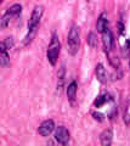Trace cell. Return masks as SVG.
Instances as JSON below:
<instances>
[{
    "label": "cell",
    "mask_w": 130,
    "mask_h": 146,
    "mask_svg": "<svg viewBox=\"0 0 130 146\" xmlns=\"http://www.w3.org/2000/svg\"><path fill=\"white\" fill-rule=\"evenodd\" d=\"M43 15H44V6L43 5H37L33 9V12H32V15H30L29 22H28V32H27L24 40H23L24 46H28L34 40L35 35L38 33L40 20H42Z\"/></svg>",
    "instance_id": "obj_1"
},
{
    "label": "cell",
    "mask_w": 130,
    "mask_h": 146,
    "mask_svg": "<svg viewBox=\"0 0 130 146\" xmlns=\"http://www.w3.org/2000/svg\"><path fill=\"white\" fill-rule=\"evenodd\" d=\"M80 48V31L79 27L75 25H72L71 29L67 36V51L72 56H75Z\"/></svg>",
    "instance_id": "obj_2"
},
{
    "label": "cell",
    "mask_w": 130,
    "mask_h": 146,
    "mask_svg": "<svg viewBox=\"0 0 130 146\" xmlns=\"http://www.w3.org/2000/svg\"><path fill=\"white\" fill-rule=\"evenodd\" d=\"M60 54H61V43H60L59 35L56 33H52L51 42L49 44L48 50H46V57L51 66H56L57 61H59Z\"/></svg>",
    "instance_id": "obj_3"
},
{
    "label": "cell",
    "mask_w": 130,
    "mask_h": 146,
    "mask_svg": "<svg viewBox=\"0 0 130 146\" xmlns=\"http://www.w3.org/2000/svg\"><path fill=\"white\" fill-rule=\"evenodd\" d=\"M55 139H56V141L59 144L67 145L69 143V139H71V134H69L68 129H67L66 127H63V125L57 127L56 130H55Z\"/></svg>",
    "instance_id": "obj_4"
},
{
    "label": "cell",
    "mask_w": 130,
    "mask_h": 146,
    "mask_svg": "<svg viewBox=\"0 0 130 146\" xmlns=\"http://www.w3.org/2000/svg\"><path fill=\"white\" fill-rule=\"evenodd\" d=\"M53 130H55V122H53L52 119L44 121L38 128V133L42 136H44V138H48Z\"/></svg>",
    "instance_id": "obj_5"
},
{
    "label": "cell",
    "mask_w": 130,
    "mask_h": 146,
    "mask_svg": "<svg viewBox=\"0 0 130 146\" xmlns=\"http://www.w3.org/2000/svg\"><path fill=\"white\" fill-rule=\"evenodd\" d=\"M102 44H104V49L105 51L108 54L112 49L114 46V36H113V33L107 29L106 32L102 33Z\"/></svg>",
    "instance_id": "obj_6"
},
{
    "label": "cell",
    "mask_w": 130,
    "mask_h": 146,
    "mask_svg": "<svg viewBox=\"0 0 130 146\" xmlns=\"http://www.w3.org/2000/svg\"><path fill=\"white\" fill-rule=\"evenodd\" d=\"M95 74H96V78L97 80L102 84H106L110 79V76L107 73V70L105 68V66L102 63H97L96 67H95Z\"/></svg>",
    "instance_id": "obj_7"
},
{
    "label": "cell",
    "mask_w": 130,
    "mask_h": 146,
    "mask_svg": "<svg viewBox=\"0 0 130 146\" xmlns=\"http://www.w3.org/2000/svg\"><path fill=\"white\" fill-rule=\"evenodd\" d=\"M96 29H97V33H101V34L108 29V18H107L106 12H102L98 16L96 22Z\"/></svg>",
    "instance_id": "obj_8"
},
{
    "label": "cell",
    "mask_w": 130,
    "mask_h": 146,
    "mask_svg": "<svg viewBox=\"0 0 130 146\" xmlns=\"http://www.w3.org/2000/svg\"><path fill=\"white\" fill-rule=\"evenodd\" d=\"M113 141V131L112 129H105L100 135V143L102 146H110Z\"/></svg>",
    "instance_id": "obj_9"
},
{
    "label": "cell",
    "mask_w": 130,
    "mask_h": 146,
    "mask_svg": "<svg viewBox=\"0 0 130 146\" xmlns=\"http://www.w3.org/2000/svg\"><path fill=\"white\" fill-rule=\"evenodd\" d=\"M0 65L3 67H7L10 65V55H9L7 48L4 43L0 44Z\"/></svg>",
    "instance_id": "obj_10"
},
{
    "label": "cell",
    "mask_w": 130,
    "mask_h": 146,
    "mask_svg": "<svg viewBox=\"0 0 130 146\" xmlns=\"http://www.w3.org/2000/svg\"><path fill=\"white\" fill-rule=\"evenodd\" d=\"M77 90H78V84L75 80H72L71 83L68 84V86H67V98H68V100L71 102H73L75 98H77Z\"/></svg>",
    "instance_id": "obj_11"
},
{
    "label": "cell",
    "mask_w": 130,
    "mask_h": 146,
    "mask_svg": "<svg viewBox=\"0 0 130 146\" xmlns=\"http://www.w3.org/2000/svg\"><path fill=\"white\" fill-rule=\"evenodd\" d=\"M65 78H66V67L65 65H62L59 70V74H57V90H59V93L65 85Z\"/></svg>",
    "instance_id": "obj_12"
},
{
    "label": "cell",
    "mask_w": 130,
    "mask_h": 146,
    "mask_svg": "<svg viewBox=\"0 0 130 146\" xmlns=\"http://www.w3.org/2000/svg\"><path fill=\"white\" fill-rule=\"evenodd\" d=\"M112 96L110 94H104V95H100L96 100H95V102H94V106H95L96 108H100V107H102L105 104H107V102H110V101H112Z\"/></svg>",
    "instance_id": "obj_13"
},
{
    "label": "cell",
    "mask_w": 130,
    "mask_h": 146,
    "mask_svg": "<svg viewBox=\"0 0 130 146\" xmlns=\"http://www.w3.org/2000/svg\"><path fill=\"white\" fill-rule=\"evenodd\" d=\"M86 42H88V45H89V46H90L91 49H96V48H97V45H98V39H97V34L95 33V32H90V33H89Z\"/></svg>",
    "instance_id": "obj_14"
},
{
    "label": "cell",
    "mask_w": 130,
    "mask_h": 146,
    "mask_svg": "<svg viewBox=\"0 0 130 146\" xmlns=\"http://www.w3.org/2000/svg\"><path fill=\"white\" fill-rule=\"evenodd\" d=\"M6 11L10 13L13 18H15L17 16H20V13L22 12V5H21V4H13V5L9 7Z\"/></svg>",
    "instance_id": "obj_15"
},
{
    "label": "cell",
    "mask_w": 130,
    "mask_h": 146,
    "mask_svg": "<svg viewBox=\"0 0 130 146\" xmlns=\"http://www.w3.org/2000/svg\"><path fill=\"white\" fill-rule=\"evenodd\" d=\"M12 16L7 11H5V13L3 15V17H1V20H0V28L1 29H5L6 27L10 25V22L12 21Z\"/></svg>",
    "instance_id": "obj_16"
},
{
    "label": "cell",
    "mask_w": 130,
    "mask_h": 146,
    "mask_svg": "<svg viewBox=\"0 0 130 146\" xmlns=\"http://www.w3.org/2000/svg\"><path fill=\"white\" fill-rule=\"evenodd\" d=\"M3 43L5 44V46L7 48V50H9V49H12L13 45H15V42H13V38H12V36H7V38L4 40Z\"/></svg>",
    "instance_id": "obj_17"
},
{
    "label": "cell",
    "mask_w": 130,
    "mask_h": 146,
    "mask_svg": "<svg viewBox=\"0 0 130 146\" xmlns=\"http://www.w3.org/2000/svg\"><path fill=\"white\" fill-rule=\"evenodd\" d=\"M91 116L94 117V119L97 121V122H104L105 121V115H102L100 112H92Z\"/></svg>",
    "instance_id": "obj_18"
},
{
    "label": "cell",
    "mask_w": 130,
    "mask_h": 146,
    "mask_svg": "<svg viewBox=\"0 0 130 146\" xmlns=\"http://www.w3.org/2000/svg\"><path fill=\"white\" fill-rule=\"evenodd\" d=\"M117 27H118L119 34H123V32H124V25L122 23V22H118V23H117Z\"/></svg>",
    "instance_id": "obj_19"
},
{
    "label": "cell",
    "mask_w": 130,
    "mask_h": 146,
    "mask_svg": "<svg viewBox=\"0 0 130 146\" xmlns=\"http://www.w3.org/2000/svg\"><path fill=\"white\" fill-rule=\"evenodd\" d=\"M4 1H5V0H0V3H4Z\"/></svg>",
    "instance_id": "obj_20"
},
{
    "label": "cell",
    "mask_w": 130,
    "mask_h": 146,
    "mask_svg": "<svg viewBox=\"0 0 130 146\" xmlns=\"http://www.w3.org/2000/svg\"><path fill=\"white\" fill-rule=\"evenodd\" d=\"M129 68H130V58H129Z\"/></svg>",
    "instance_id": "obj_21"
}]
</instances>
